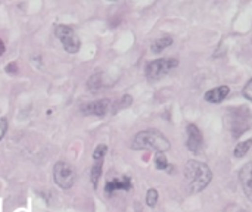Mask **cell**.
Returning <instances> with one entry per match:
<instances>
[{"label": "cell", "instance_id": "1", "mask_svg": "<svg viewBox=\"0 0 252 212\" xmlns=\"http://www.w3.org/2000/svg\"><path fill=\"white\" fill-rule=\"evenodd\" d=\"M213 179V173L204 162L189 161L185 167V180L190 193L202 192Z\"/></svg>", "mask_w": 252, "mask_h": 212}, {"label": "cell", "instance_id": "2", "mask_svg": "<svg viewBox=\"0 0 252 212\" xmlns=\"http://www.w3.org/2000/svg\"><path fill=\"white\" fill-rule=\"evenodd\" d=\"M131 148L136 151L148 149V151H157L158 153H162L170 149V142L162 133L157 130H146V131H140L139 134H136L131 143Z\"/></svg>", "mask_w": 252, "mask_h": 212}, {"label": "cell", "instance_id": "3", "mask_svg": "<svg viewBox=\"0 0 252 212\" xmlns=\"http://www.w3.org/2000/svg\"><path fill=\"white\" fill-rule=\"evenodd\" d=\"M179 65V61L174 58H162L155 59L146 65V78L149 81H158L164 78L173 68Z\"/></svg>", "mask_w": 252, "mask_h": 212}, {"label": "cell", "instance_id": "4", "mask_svg": "<svg viewBox=\"0 0 252 212\" xmlns=\"http://www.w3.org/2000/svg\"><path fill=\"white\" fill-rule=\"evenodd\" d=\"M230 131L235 137H239L245 131H248L252 127V117L248 109L239 108V109H232L230 111Z\"/></svg>", "mask_w": 252, "mask_h": 212}, {"label": "cell", "instance_id": "5", "mask_svg": "<svg viewBox=\"0 0 252 212\" xmlns=\"http://www.w3.org/2000/svg\"><path fill=\"white\" fill-rule=\"evenodd\" d=\"M53 179L61 189L68 190L74 186L75 171L68 162H58L53 168Z\"/></svg>", "mask_w": 252, "mask_h": 212}, {"label": "cell", "instance_id": "6", "mask_svg": "<svg viewBox=\"0 0 252 212\" xmlns=\"http://www.w3.org/2000/svg\"><path fill=\"white\" fill-rule=\"evenodd\" d=\"M55 35L61 40L68 53H77L80 50V40L75 35V31L66 25H58L55 28Z\"/></svg>", "mask_w": 252, "mask_h": 212}, {"label": "cell", "instance_id": "7", "mask_svg": "<svg viewBox=\"0 0 252 212\" xmlns=\"http://www.w3.org/2000/svg\"><path fill=\"white\" fill-rule=\"evenodd\" d=\"M186 145H188L189 151L193 152V153H199L202 146H204L202 133L195 124L188 125V142H186Z\"/></svg>", "mask_w": 252, "mask_h": 212}, {"label": "cell", "instance_id": "8", "mask_svg": "<svg viewBox=\"0 0 252 212\" xmlns=\"http://www.w3.org/2000/svg\"><path fill=\"white\" fill-rule=\"evenodd\" d=\"M109 106V100L108 99H102V100H96V102H90L81 106V112L84 115H97V117H103L108 111Z\"/></svg>", "mask_w": 252, "mask_h": 212}, {"label": "cell", "instance_id": "9", "mask_svg": "<svg viewBox=\"0 0 252 212\" xmlns=\"http://www.w3.org/2000/svg\"><path fill=\"white\" fill-rule=\"evenodd\" d=\"M239 180L245 195L252 202V162H248L242 167V170L239 171Z\"/></svg>", "mask_w": 252, "mask_h": 212}, {"label": "cell", "instance_id": "10", "mask_svg": "<svg viewBox=\"0 0 252 212\" xmlns=\"http://www.w3.org/2000/svg\"><path fill=\"white\" fill-rule=\"evenodd\" d=\"M229 94H230V89H229L227 86H220V87H216V89L207 91L205 100L210 102V103H220V102H223Z\"/></svg>", "mask_w": 252, "mask_h": 212}, {"label": "cell", "instance_id": "11", "mask_svg": "<svg viewBox=\"0 0 252 212\" xmlns=\"http://www.w3.org/2000/svg\"><path fill=\"white\" fill-rule=\"evenodd\" d=\"M130 189H131V180L127 176H123L121 179H114L105 186V190L108 195H111L115 190H130Z\"/></svg>", "mask_w": 252, "mask_h": 212}, {"label": "cell", "instance_id": "12", "mask_svg": "<svg viewBox=\"0 0 252 212\" xmlns=\"http://www.w3.org/2000/svg\"><path fill=\"white\" fill-rule=\"evenodd\" d=\"M171 44H173V38L171 37H168V35L161 37V38H158V40H155L152 43V52L154 53H159V52H162L165 47H168Z\"/></svg>", "mask_w": 252, "mask_h": 212}, {"label": "cell", "instance_id": "13", "mask_svg": "<svg viewBox=\"0 0 252 212\" xmlns=\"http://www.w3.org/2000/svg\"><path fill=\"white\" fill-rule=\"evenodd\" d=\"M252 146V139H248V140H245V142H241L238 146H236V149H235V156L236 158H242V156H245L247 153H248V151L251 149Z\"/></svg>", "mask_w": 252, "mask_h": 212}, {"label": "cell", "instance_id": "14", "mask_svg": "<svg viewBox=\"0 0 252 212\" xmlns=\"http://www.w3.org/2000/svg\"><path fill=\"white\" fill-rule=\"evenodd\" d=\"M102 161H99V162H96L94 165H93V168H92V174H90V180H92V184L96 187L97 186V182H99V179H100V174H102Z\"/></svg>", "mask_w": 252, "mask_h": 212}, {"label": "cell", "instance_id": "15", "mask_svg": "<svg viewBox=\"0 0 252 212\" xmlns=\"http://www.w3.org/2000/svg\"><path fill=\"white\" fill-rule=\"evenodd\" d=\"M155 165H157L158 170H165L168 167V161H167V158H165L164 153H157V156H155Z\"/></svg>", "mask_w": 252, "mask_h": 212}, {"label": "cell", "instance_id": "16", "mask_svg": "<svg viewBox=\"0 0 252 212\" xmlns=\"http://www.w3.org/2000/svg\"><path fill=\"white\" fill-rule=\"evenodd\" d=\"M157 201H158V192L155 189L148 190V193H146V204L149 207H155L157 205Z\"/></svg>", "mask_w": 252, "mask_h": 212}, {"label": "cell", "instance_id": "17", "mask_svg": "<svg viewBox=\"0 0 252 212\" xmlns=\"http://www.w3.org/2000/svg\"><path fill=\"white\" fill-rule=\"evenodd\" d=\"M131 102H133V99H131V96H128V94H126L120 102H117V108L114 109V112H117V111H120V109H123V108H127V106H130L131 105Z\"/></svg>", "mask_w": 252, "mask_h": 212}, {"label": "cell", "instance_id": "18", "mask_svg": "<svg viewBox=\"0 0 252 212\" xmlns=\"http://www.w3.org/2000/svg\"><path fill=\"white\" fill-rule=\"evenodd\" d=\"M106 151H108V148H106L105 145H99V146L94 149L93 159H94V161H102L103 156H105V153H106Z\"/></svg>", "mask_w": 252, "mask_h": 212}, {"label": "cell", "instance_id": "19", "mask_svg": "<svg viewBox=\"0 0 252 212\" xmlns=\"http://www.w3.org/2000/svg\"><path fill=\"white\" fill-rule=\"evenodd\" d=\"M87 86H89V89H90V90H97V89L100 87V74L93 75V77L89 80Z\"/></svg>", "mask_w": 252, "mask_h": 212}, {"label": "cell", "instance_id": "20", "mask_svg": "<svg viewBox=\"0 0 252 212\" xmlns=\"http://www.w3.org/2000/svg\"><path fill=\"white\" fill-rule=\"evenodd\" d=\"M242 94H244L248 100H252V78L248 81V83H247V84H245Z\"/></svg>", "mask_w": 252, "mask_h": 212}, {"label": "cell", "instance_id": "21", "mask_svg": "<svg viewBox=\"0 0 252 212\" xmlns=\"http://www.w3.org/2000/svg\"><path fill=\"white\" fill-rule=\"evenodd\" d=\"M6 130H7V122L4 118H0V140L3 139V136L6 134Z\"/></svg>", "mask_w": 252, "mask_h": 212}, {"label": "cell", "instance_id": "22", "mask_svg": "<svg viewBox=\"0 0 252 212\" xmlns=\"http://www.w3.org/2000/svg\"><path fill=\"white\" fill-rule=\"evenodd\" d=\"M7 72H15V69H16V65L15 63H10V65H7Z\"/></svg>", "mask_w": 252, "mask_h": 212}, {"label": "cell", "instance_id": "23", "mask_svg": "<svg viewBox=\"0 0 252 212\" xmlns=\"http://www.w3.org/2000/svg\"><path fill=\"white\" fill-rule=\"evenodd\" d=\"M4 53V44H3V41L0 40V56Z\"/></svg>", "mask_w": 252, "mask_h": 212}, {"label": "cell", "instance_id": "24", "mask_svg": "<svg viewBox=\"0 0 252 212\" xmlns=\"http://www.w3.org/2000/svg\"><path fill=\"white\" fill-rule=\"evenodd\" d=\"M239 212H245V211H239Z\"/></svg>", "mask_w": 252, "mask_h": 212}]
</instances>
